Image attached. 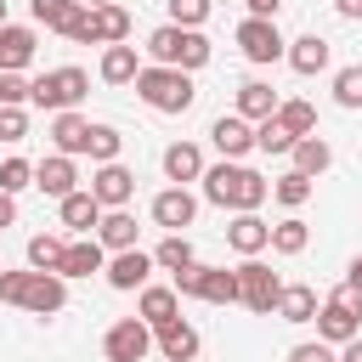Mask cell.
<instances>
[{
    "label": "cell",
    "mask_w": 362,
    "mask_h": 362,
    "mask_svg": "<svg viewBox=\"0 0 362 362\" xmlns=\"http://www.w3.org/2000/svg\"><path fill=\"white\" fill-rule=\"evenodd\" d=\"M277 294H283V277H277L266 260H243V266H238V300H243L255 317H272V311H277Z\"/></svg>",
    "instance_id": "6"
},
{
    "label": "cell",
    "mask_w": 362,
    "mask_h": 362,
    "mask_svg": "<svg viewBox=\"0 0 362 362\" xmlns=\"http://www.w3.org/2000/svg\"><path fill=\"white\" fill-rule=\"evenodd\" d=\"M147 57H153V68H181V74H192V68L209 62V40H204L198 28H175V23H164V28L147 34Z\"/></svg>",
    "instance_id": "3"
},
{
    "label": "cell",
    "mask_w": 362,
    "mask_h": 362,
    "mask_svg": "<svg viewBox=\"0 0 362 362\" xmlns=\"http://www.w3.org/2000/svg\"><path fill=\"white\" fill-rule=\"evenodd\" d=\"M119 147H124V136H119L113 124H90V147H85V153H90L96 164H119Z\"/></svg>",
    "instance_id": "34"
},
{
    "label": "cell",
    "mask_w": 362,
    "mask_h": 362,
    "mask_svg": "<svg viewBox=\"0 0 362 362\" xmlns=\"http://www.w3.org/2000/svg\"><path fill=\"white\" fill-rule=\"evenodd\" d=\"M305 243H311V226H305L300 215H288V221L272 226V243H266V249H277V255H305Z\"/></svg>",
    "instance_id": "31"
},
{
    "label": "cell",
    "mask_w": 362,
    "mask_h": 362,
    "mask_svg": "<svg viewBox=\"0 0 362 362\" xmlns=\"http://www.w3.org/2000/svg\"><path fill=\"white\" fill-rule=\"evenodd\" d=\"M90 198H96L102 209H124V204L136 198V175H130L124 164H102V170L90 175Z\"/></svg>",
    "instance_id": "9"
},
{
    "label": "cell",
    "mask_w": 362,
    "mask_h": 362,
    "mask_svg": "<svg viewBox=\"0 0 362 362\" xmlns=\"http://www.w3.org/2000/svg\"><path fill=\"white\" fill-rule=\"evenodd\" d=\"M57 209H62V226H68V232H79V238H96V221H102V204H96L90 192H68V198H62Z\"/></svg>",
    "instance_id": "24"
},
{
    "label": "cell",
    "mask_w": 362,
    "mask_h": 362,
    "mask_svg": "<svg viewBox=\"0 0 362 362\" xmlns=\"http://www.w3.org/2000/svg\"><path fill=\"white\" fill-rule=\"evenodd\" d=\"M272 119H277V124H283L294 141L317 130V107H311V102H277V113H272Z\"/></svg>",
    "instance_id": "33"
},
{
    "label": "cell",
    "mask_w": 362,
    "mask_h": 362,
    "mask_svg": "<svg viewBox=\"0 0 362 362\" xmlns=\"http://www.w3.org/2000/svg\"><path fill=\"white\" fill-rule=\"evenodd\" d=\"M238 45H243L249 62H277L288 51V40L277 34V23H266V17H243L238 23Z\"/></svg>",
    "instance_id": "8"
},
{
    "label": "cell",
    "mask_w": 362,
    "mask_h": 362,
    "mask_svg": "<svg viewBox=\"0 0 362 362\" xmlns=\"http://www.w3.org/2000/svg\"><path fill=\"white\" fill-rule=\"evenodd\" d=\"M164 6H170V23L175 28H198L209 17V0H164Z\"/></svg>",
    "instance_id": "40"
},
{
    "label": "cell",
    "mask_w": 362,
    "mask_h": 362,
    "mask_svg": "<svg viewBox=\"0 0 362 362\" xmlns=\"http://www.w3.org/2000/svg\"><path fill=\"white\" fill-rule=\"evenodd\" d=\"M85 17L79 0H34V23L40 28H57V34H74V23Z\"/></svg>",
    "instance_id": "28"
},
{
    "label": "cell",
    "mask_w": 362,
    "mask_h": 362,
    "mask_svg": "<svg viewBox=\"0 0 362 362\" xmlns=\"http://www.w3.org/2000/svg\"><path fill=\"white\" fill-rule=\"evenodd\" d=\"M136 317H141L147 328H164V322H175V317H181V294H175V288H164V283H147V288H141Z\"/></svg>",
    "instance_id": "17"
},
{
    "label": "cell",
    "mask_w": 362,
    "mask_h": 362,
    "mask_svg": "<svg viewBox=\"0 0 362 362\" xmlns=\"http://www.w3.org/2000/svg\"><path fill=\"white\" fill-rule=\"evenodd\" d=\"M0 300L23 305L34 317H51V311L68 305V277H57V272H0Z\"/></svg>",
    "instance_id": "2"
},
{
    "label": "cell",
    "mask_w": 362,
    "mask_h": 362,
    "mask_svg": "<svg viewBox=\"0 0 362 362\" xmlns=\"http://www.w3.org/2000/svg\"><path fill=\"white\" fill-rule=\"evenodd\" d=\"M351 283H362V255H356V260H351Z\"/></svg>",
    "instance_id": "49"
},
{
    "label": "cell",
    "mask_w": 362,
    "mask_h": 362,
    "mask_svg": "<svg viewBox=\"0 0 362 362\" xmlns=\"http://www.w3.org/2000/svg\"><path fill=\"white\" fill-rule=\"evenodd\" d=\"M136 232H141V226H136L130 209H102V221H96V243L113 249V255H119V249H136Z\"/></svg>",
    "instance_id": "21"
},
{
    "label": "cell",
    "mask_w": 362,
    "mask_h": 362,
    "mask_svg": "<svg viewBox=\"0 0 362 362\" xmlns=\"http://www.w3.org/2000/svg\"><path fill=\"white\" fill-rule=\"evenodd\" d=\"M0 272H6V266H0Z\"/></svg>",
    "instance_id": "52"
},
{
    "label": "cell",
    "mask_w": 362,
    "mask_h": 362,
    "mask_svg": "<svg viewBox=\"0 0 362 362\" xmlns=\"http://www.w3.org/2000/svg\"><path fill=\"white\" fill-rule=\"evenodd\" d=\"M277 317H283V322H311V317H317V288H311V283H283Z\"/></svg>",
    "instance_id": "27"
},
{
    "label": "cell",
    "mask_w": 362,
    "mask_h": 362,
    "mask_svg": "<svg viewBox=\"0 0 362 362\" xmlns=\"http://www.w3.org/2000/svg\"><path fill=\"white\" fill-rule=\"evenodd\" d=\"M79 6H85V11H96V6H113V0H79Z\"/></svg>",
    "instance_id": "50"
},
{
    "label": "cell",
    "mask_w": 362,
    "mask_h": 362,
    "mask_svg": "<svg viewBox=\"0 0 362 362\" xmlns=\"http://www.w3.org/2000/svg\"><path fill=\"white\" fill-rule=\"evenodd\" d=\"M164 175H170L175 187L198 181V175H204V153H198L192 141H170V147H164Z\"/></svg>",
    "instance_id": "26"
},
{
    "label": "cell",
    "mask_w": 362,
    "mask_h": 362,
    "mask_svg": "<svg viewBox=\"0 0 362 362\" xmlns=\"http://www.w3.org/2000/svg\"><path fill=\"white\" fill-rule=\"evenodd\" d=\"M283 57H288V68H294V74H305V79H311V74H322V68H328V57H334V51H328V40H322V34H300V40H288V51H283Z\"/></svg>",
    "instance_id": "20"
},
{
    "label": "cell",
    "mask_w": 362,
    "mask_h": 362,
    "mask_svg": "<svg viewBox=\"0 0 362 362\" xmlns=\"http://www.w3.org/2000/svg\"><path fill=\"white\" fill-rule=\"evenodd\" d=\"M334 11H339V17H351V23H362V0H334Z\"/></svg>",
    "instance_id": "47"
},
{
    "label": "cell",
    "mask_w": 362,
    "mask_h": 362,
    "mask_svg": "<svg viewBox=\"0 0 362 362\" xmlns=\"http://www.w3.org/2000/svg\"><path fill=\"white\" fill-rule=\"evenodd\" d=\"M28 102V79L23 74H0V107H23Z\"/></svg>",
    "instance_id": "41"
},
{
    "label": "cell",
    "mask_w": 362,
    "mask_h": 362,
    "mask_svg": "<svg viewBox=\"0 0 362 362\" xmlns=\"http://www.w3.org/2000/svg\"><path fill=\"white\" fill-rule=\"evenodd\" d=\"M334 102L339 107H362V62H351V68L334 74Z\"/></svg>",
    "instance_id": "37"
},
{
    "label": "cell",
    "mask_w": 362,
    "mask_h": 362,
    "mask_svg": "<svg viewBox=\"0 0 362 362\" xmlns=\"http://www.w3.org/2000/svg\"><path fill=\"white\" fill-rule=\"evenodd\" d=\"M136 74H141L136 45H107V51H102V79H107V85H130Z\"/></svg>",
    "instance_id": "30"
},
{
    "label": "cell",
    "mask_w": 362,
    "mask_h": 362,
    "mask_svg": "<svg viewBox=\"0 0 362 362\" xmlns=\"http://www.w3.org/2000/svg\"><path fill=\"white\" fill-rule=\"evenodd\" d=\"M288 362H339V356H334V345L305 339V345H294V351H288Z\"/></svg>",
    "instance_id": "44"
},
{
    "label": "cell",
    "mask_w": 362,
    "mask_h": 362,
    "mask_svg": "<svg viewBox=\"0 0 362 362\" xmlns=\"http://www.w3.org/2000/svg\"><path fill=\"white\" fill-rule=\"evenodd\" d=\"M74 181H79V170H74V158H62V153H51V158L34 164V187H40L45 198H57V204H62L68 192H79Z\"/></svg>",
    "instance_id": "11"
},
{
    "label": "cell",
    "mask_w": 362,
    "mask_h": 362,
    "mask_svg": "<svg viewBox=\"0 0 362 362\" xmlns=\"http://www.w3.org/2000/svg\"><path fill=\"white\" fill-rule=\"evenodd\" d=\"M147 351H153V328L141 317H119L107 328V339H102V356L107 362H147Z\"/></svg>",
    "instance_id": "7"
},
{
    "label": "cell",
    "mask_w": 362,
    "mask_h": 362,
    "mask_svg": "<svg viewBox=\"0 0 362 362\" xmlns=\"http://www.w3.org/2000/svg\"><path fill=\"white\" fill-rule=\"evenodd\" d=\"M272 198H277V204H288V209H300V204L311 198V175H300V170L277 175V181H272Z\"/></svg>",
    "instance_id": "35"
},
{
    "label": "cell",
    "mask_w": 362,
    "mask_h": 362,
    "mask_svg": "<svg viewBox=\"0 0 362 362\" xmlns=\"http://www.w3.org/2000/svg\"><path fill=\"white\" fill-rule=\"evenodd\" d=\"M209 141L221 147V158H232V164H238V158L255 147V124H249V119H238V113H221V119L209 124Z\"/></svg>",
    "instance_id": "10"
},
{
    "label": "cell",
    "mask_w": 362,
    "mask_h": 362,
    "mask_svg": "<svg viewBox=\"0 0 362 362\" xmlns=\"http://www.w3.org/2000/svg\"><path fill=\"white\" fill-rule=\"evenodd\" d=\"M62 249H68V243H62L57 232H34V238H28V272H57V266H62Z\"/></svg>",
    "instance_id": "32"
},
{
    "label": "cell",
    "mask_w": 362,
    "mask_h": 362,
    "mask_svg": "<svg viewBox=\"0 0 362 362\" xmlns=\"http://www.w3.org/2000/svg\"><path fill=\"white\" fill-rule=\"evenodd\" d=\"M198 181H204V198H209V204L238 209V215H249V209H260V204L272 198V181H266V175H255L249 164H232V158H221V164H215V170H204Z\"/></svg>",
    "instance_id": "1"
},
{
    "label": "cell",
    "mask_w": 362,
    "mask_h": 362,
    "mask_svg": "<svg viewBox=\"0 0 362 362\" xmlns=\"http://www.w3.org/2000/svg\"><path fill=\"white\" fill-rule=\"evenodd\" d=\"M226 243H232V249H238L243 260H255V255H260V249L272 243V226H266V221H260V215L249 209V215H238V221L226 226Z\"/></svg>",
    "instance_id": "22"
},
{
    "label": "cell",
    "mask_w": 362,
    "mask_h": 362,
    "mask_svg": "<svg viewBox=\"0 0 362 362\" xmlns=\"http://www.w3.org/2000/svg\"><path fill=\"white\" fill-rule=\"evenodd\" d=\"M277 6H283V0H249V17H266V23H277Z\"/></svg>",
    "instance_id": "45"
},
{
    "label": "cell",
    "mask_w": 362,
    "mask_h": 362,
    "mask_svg": "<svg viewBox=\"0 0 362 362\" xmlns=\"http://www.w3.org/2000/svg\"><path fill=\"white\" fill-rule=\"evenodd\" d=\"M23 187H34V164H28V158H6V164H0V192L17 198Z\"/></svg>",
    "instance_id": "39"
},
{
    "label": "cell",
    "mask_w": 362,
    "mask_h": 362,
    "mask_svg": "<svg viewBox=\"0 0 362 362\" xmlns=\"http://www.w3.org/2000/svg\"><path fill=\"white\" fill-rule=\"evenodd\" d=\"M255 147H260V153H294V136H288L277 119H260V124H255Z\"/></svg>",
    "instance_id": "38"
},
{
    "label": "cell",
    "mask_w": 362,
    "mask_h": 362,
    "mask_svg": "<svg viewBox=\"0 0 362 362\" xmlns=\"http://www.w3.org/2000/svg\"><path fill=\"white\" fill-rule=\"evenodd\" d=\"M34 28H23V23H6L0 28V74H23L28 62H34Z\"/></svg>",
    "instance_id": "15"
},
{
    "label": "cell",
    "mask_w": 362,
    "mask_h": 362,
    "mask_svg": "<svg viewBox=\"0 0 362 362\" xmlns=\"http://www.w3.org/2000/svg\"><path fill=\"white\" fill-rule=\"evenodd\" d=\"M328 300H334V305H345V311H351V317L362 322V283H351V277H345V283H339V288H334Z\"/></svg>",
    "instance_id": "43"
},
{
    "label": "cell",
    "mask_w": 362,
    "mask_h": 362,
    "mask_svg": "<svg viewBox=\"0 0 362 362\" xmlns=\"http://www.w3.org/2000/svg\"><path fill=\"white\" fill-rule=\"evenodd\" d=\"M339 362H362V334H356V339H345V351H339Z\"/></svg>",
    "instance_id": "48"
},
{
    "label": "cell",
    "mask_w": 362,
    "mask_h": 362,
    "mask_svg": "<svg viewBox=\"0 0 362 362\" xmlns=\"http://www.w3.org/2000/svg\"><path fill=\"white\" fill-rule=\"evenodd\" d=\"M277 90L272 85H260V79H249V85H238V119H249V124H260V119H272L277 113Z\"/></svg>",
    "instance_id": "25"
},
{
    "label": "cell",
    "mask_w": 362,
    "mask_h": 362,
    "mask_svg": "<svg viewBox=\"0 0 362 362\" xmlns=\"http://www.w3.org/2000/svg\"><path fill=\"white\" fill-rule=\"evenodd\" d=\"M130 85H136V96H141L153 113H187L192 96H198V90H192V74H181V68H153V62H147Z\"/></svg>",
    "instance_id": "4"
},
{
    "label": "cell",
    "mask_w": 362,
    "mask_h": 362,
    "mask_svg": "<svg viewBox=\"0 0 362 362\" xmlns=\"http://www.w3.org/2000/svg\"><path fill=\"white\" fill-rule=\"evenodd\" d=\"M0 28H6V0H0Z\"/></svg>",
    "instance_id": "51"
},
{
    "label": "cell",
    "mask_w": 362,
    "mask_h": 362,
    "mask_svg": "<svg viewBox=\"0 0 362 362\" xmlns=\"http://www.w3.org/2000/svg\"><path fill=\"white\" fill-rule=\"evenodd\" d=\"M130 40V11L113 0V6H96L90 11V45H124Z\"/></svg>",
    "instance_id": "19"
},
{
    "label": "cell",
    "mask_w": 362,
    "mask_h": 362,
    "mask_svg": "<svg viewBox=\"0 0 362 362\" xmlns=\"http://www.w3.org/2000/svg\"><path fill=\"white\" fill-rule=\"evenodd\" d=\"M311 322H317V339H322V345H345V339H356V334H362V322H356L345 305H334V300H322Z\"/></svg>",
    "instance_id": "18"
},
{
    "label": "cell",
    "mask_w": 362,
    "mask_h": 362,
    "mask_svg": "<svg viewBox=\"0 0 362 362\" xmlns=\"http://www.w3.org/2000/svg\"><path fill=\"white\" fill-rule=\"evenodd\" d=\"M85 96H90V74L85 68H51V74L28 79V102L51 107V113H74Z\"/></svg>",
    "instance_id": "5"
},
{
    "label": "cell",
    "mask_w": 362,
    "mask_h": 362,
    "mask_svg": "<svg viewBox=\"0 0 362 362\" xmlns=\"http://www.w3.org/2000/svg\"><path fill=\"white\" fill-rule=\"evenodd\" d=\"M102 266H107V249H102L96 238H74V243L62 249L57 277H90V272H102Z\"/></svg>",
    "instance_id": "16"
},
{
    "label": "cell",
    "mask_w": 362,
    "mask_h": 362,
    "mask_svg": "<svg viewBox=\"0 0 362 362\" xmlns=\"http://www.w3.org/2000/svg\"><path fill=\"white\" fill-rule=\"evenodd\" d=\"M328 164H334V147H328L322 136H300V141H294V170H300V175L317 181Z\"/></svg>",
    "instance_id": "29"
},
{
    "label": "cell",
    "mask_w": 362,
    "mask_h": 362,
    "mask_svg": "<svg viewBox=\"0 0 362 362\" xmlns=\"http://www.w3.org/2000/svg\"><path fill=\"white\" fill-rule=\"evenodd\" d=\"M192 215H198V198H192L187 187H164V192L153 198V221H158L164 232H181V226H192Z\"/></svg>",
    "instance_id": "12"
},
{
    "label": "cell",
    "mask_w": 362,
    "mask_h": 362,
    "mask_svg": "<svg viewBox=\"0 0 362 362\" xmlns=\"http://www.w3.org/2000/svg\"><path fill=\"white\" fill-rule=\"evenodd\" d=\"M28 136V113L23 107H0V141H23Z\"/></svg>",
    "instance_id": "42"
},
{
    "label": "cell",
    "mask_w": 362,
    "mask_h": 362,
    "mask_svg": "<svg viewBox=\"0 0 362 362\" xmlns=\"http://www.w3.org/2000/svg\"><path fill=\"white\" fill-rule=\"evenodd\" d=\"M51 141H57L62 158L85 153V147H90V119H85V113H57V119H51Z\"/></svg>",
    "instance_id": "23"
},
{
    "label": "cell",
    "mask_w": 362,
    "mask_h": 362,
    "mask_svg": "<svg viewBox=\"0 0 362 362\" xmlns=\"http://www.w3.org/2000/svg\"><path fill=\"white\" fill-rule=\"evenodd\" d=\"M102 272H107V283H113V288H124V294H130V288H147L153 255H141V249H119V255H113Z\"/></svg>",
    "instance_id": "13"
},
{
    "label": "cell",
    "mask_w": 362,
    "mask_h": 362,
    "mask_svg": "<svg viewBox=\"0 0 362 362\" xmlns=\"http://www.w3.org/2000/svg\"><path fill=\"white\" fill-rule=\"evenodd\" d=\"M153 266H164V272H181V266H192V243H187L181 232H170V238L153 249Z\"/></svg>",
    "instance_id": "36"
},
{
    "label": "cell",
    "mask_w": 362,
    "mask_h": 362,
    "mask_svg": "<svg viewBox=\"0 0 362 362\" xmlns=\"http://www.w3.org/2000/svg\"><path fill=\"white\" fill-rule=\"evenodd\" d=\"M11 221H17V198H11V192H0V226H11Z\"/></svg>",
    "instance_id": "46"
},
{
    "label": "cell",
    "mask_w": 362,
    "mask_h": 362,
    "mask_svg": "<svg viewBox=\"0 0 362 362\" xmlns=\"http://www.w3.org/2000/svg\"><path fill=\"white\" fill-rule=\"evenodd\" d=\"M153 345H158V356H164V362H192V356H198V328L175 317V322L153 328Z\"/></svg>",
    "instance_id": "14"
}]
</instances>
